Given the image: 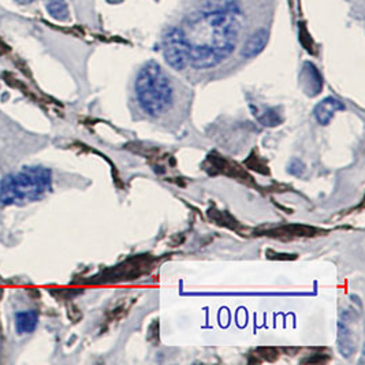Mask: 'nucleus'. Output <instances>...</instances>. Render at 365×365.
<instances>
[{"label":"nucleus","instance_id":"obj_1","mask_svg":"<svg viewBox=\"0 0 365 365\" xmlns=\"http://www.w3.org/2000/svg\"><path fill=\"white\" fill-rule=\"evenodd\" d=\"M238 32L239 19L237 11L227 9L202 14L201 18L190 23V37H185L186 40L201 37L204 41L189 47L212 51L214 54L224 59L236 48Z\"/></svg>","mask_w":365,"mask_h":365},{"label":"nucleus","instance_id":"obj_2","mask_svg":"<svg viewBox=\"0 0 365 365\" xmlns=\"http://www.w3.org/2000/svg\"><path fill=\"white\" fill-rule=\"evenodd\" d=\"M53 185L51 170L41 165H28L0 182V204L21 205L44 197Z\"/></svg>","mask_w":365,"mask_h":365},{"label":"nucleus","instance_id":"obj_3","mask_svg":"<svg viewBox=\"0 0 365 365\" xmlns=\"http://www.w3.org/2000/svg\"><path fill=\"white\" fill-rule=\"evenodd\" d=\"M136 93L140 106L151 116H158L173 102V89L162 67L149 62L140 70L136 80Z\"/></svg>","mask_w":365,"mask_h":365},{"label":"nucleus","instance_id":"obj_4","mask_svg":"<svg viewBox=\"0 0 365 365\" xmlns=\"http://www.w3.org/2000/svg\"><path fill=\"white\" fill-rule=\"evenodd\" d=\"M165 62L175 70H183L189 65V44L182 29L173 28L163 37Z\"/></svg>","mask_w":365,"mask_h":365},{"label":"nucleus","instance_id":"obj_5","mask_svg":"<svg viewBox=\"0 0 365 365\" xmlns=\"http://www.w3.org/2000/svg\"><path fill=\"white\" fill-rule=\"evenodd\" d=\"M207 168H211L209 173L211 174H224L227 177H233L237 180H242L245 182H252V177L246 174V171H244L237 163H233L230 160H227L226 158L219 156L217 153H211L207 158ZM205 168V170H207Z\"/></svg>","mask_w":365,"mask_h":365},{"label":"nucleus","instance_id":"obj_6","mask_svg":"<svg viewBox=\"0 0 365 365\" xmlns=\"http://www.w3.org/2000/svg\"><path fill=\"white\" fill-rule=\"evenodd\" d=\"M344 110H345V106H344L342 102H339V100L335 99V97H326L325 100H322V102L315 107L313 115H315L316 121H317L320 125L326 126V125H329V122H331V119H332V116L335 115L337 111Z\"/></svg>","mask_w":365,"mask_h":365},{"label":"nucleus","instance_id":"obj_7","mask_svg":"<svg viewBox=\"0 0 365 365\" xmlns=\"http://www.w3.org/2000/svg\"><path fill=\"white\" fill-rule=\"evenodd\" d=\"M267 43H268V32L266 29H260L248 38V41L245 43L241 51V55L246 59L255 58L266 48Z\"/></svg>","mask_w":365,"mask_h":365},{"label":"nucleus","instance_id":"obj_8","mask_svg":"<svg viewBox=\"0 0 365 365\" xmlns=\"http://www.w3.org/2000/svg\"><path fill=\"white\" fill-rule=\"evenodd\" d=\"M14 323H16V329L19 335L32 334L38 325V313L33 310L17 312Z\"/></svg>","mask_w":365,"mask_h":365},{"label":"nucleus","instance_id":"obj_9","mask_svg":"<svg viewBox=\"0 0 365 365\" xmlns=\"http://www.w3.org/2000/svg\"><path fill=\"white\" fill-rule=\"evenodd\" d=\"M317 233L316 229L308 227V226H298V224H293V226H285L280 229H276L273 231H268V236H275V237H310L315 236Z\"/></svg>","mask_w":365,"mask_h":365},{"label":"nucleus","instance_id":"obj_10","mask_svg":"<svg viewBox=\"0 0 365 365\" xmlns=\"http://www.w3.org/2000/svg\"><path fill=\"white\" fill-rule=\"evenodd\" d=\"M338 345L342 356H352V353L356 350V344L353 338V331L347 327L344 320L339 322V334H338Z\"/></svg>","mask_w":365,"mask_h":365},{"label":"nucleus","instance_id":"obj_11","mask_svg":"<svg viewBox=\"0 0 365 365\" xmlns=\"http://www.w3.org/2000/svg\"><path fill=\"white\" fill-rule=\"evenodd\" d=\"M303 75L308 77V84H310V87L308 88L307 93L310 94V96L317 94V93L320 92V89H322V87H323V81H322L320 74H319V72L316 70V67H315L313 65L307 63V67L304 69V73H303Z\"/></svg>","mask_w":365,"mask_h":365},{"label":"nucleus","instance_id":"obj_12","mask_svg":"<svg viewBox=\"0 0 365 365\" xmlns=\"http://www.w3.org/2000/svg\"><path fill=\"white\" fill-rule=\"evenodd\" d=\"M47 10L53 18L65 21L69 17V7L65 0H48Z\"/></svg>","mask_w":365,"mask_h":365},{"label":"nucleus","instance_id":"obj_13","mask_svg":"<svg viewBox=\"0 0 365 365\" xmlns=\"http://www.w3.org/2000/svg\"><path fill=\"white\" fill-rule=\"evenodd\" d=\"M209 218L217 222L220 226H224V227H229V229H233V230H237L239 227V223L237 220L234 219L233 217H230L227 212H220V211H209L208 212Z\"/></svg>","mask_w":365,"mask_h":365},{"label":"nucleus","instance_id":"obj_14","mask_svg":"<svg viewBox=\"0 0 365 365\" xmlns=\"http://www.w3.org/2000/svg\"><path fill=\"white\" fill-rule=\"evenodd\" d=\"M245 165H246L248 168H251V170H255V171L260 173V174H264V175L270 174L268 165H266V162H264L261 158L257 156L256 152H252V153L249 155V158H248L246 162H245Z\"/></svg>","mask_w":365,"mask_h":365},{"label":"nucleus","instance_id":"obj_15","mask_svg":"<svg viewBox=\"0 0 365 365\" xmlns=\"http://www.w3.org/2000/svg\"><path fill=\"white\" fill-rule=\"evenodd\" d=\"M260 122L264 125V126H276L279 124H282V118L279 116L278 111L276 110H268L266 111L260 118Z\"/></svg>","mask_w":365,"mask_h":365},{"label":"nucleus","instance_id":"obj_16","mask_svg":"<svg viewBox=\"0 0 365 365\" xmlns=\"http://www.w3.org/2000/svg\"><path fill=\"white\" fill-rule=\"evenodd\" d=\"M257 353H258L257 356H260L263 360H267L270 363L278 360V357H279V352L274 347H260L257 350Z\"/></svg>","mask_w":365,"mask_h":365},{"label":"nucleus","instance_id":"obj_17","mask_svg":"<svg viewBox=\"0 0 365 365\" xmlns=\"http://www.w3.org/2000/svg\"><path fill=\"white\" fill-rule=\"evenodd\" d=\"M146 338L149 342H152L153 345H159V322L155 320L148 329Z\"/></svg>","mask_w":365,"mask_h":365},{"label":"nucleus","instance_id":"obj_18","mask_svg":"<svg viewBox=\"0 0 365 365\" xmlns=\"http://www.w3.org/2000/svg\"><path fill=\"white\" fill-rule=\"evenodd\" d=\"M295 165L297 167H294V165H289V173L293 174V175H303V173H304V170H305V165H303L300 160H295Z\"/></svg>","mask_w":365,"mask_h":365},{"label":"nucleus","instance_id":"obj_19","mask_svg":"<svg viewBox=\"0 0 365 365\" xmlns=\"http://www.w3.org/2000/svg\"><path fill=\"white\" fill-rule=\"evenodd\" d=\"M316 357L313 359V357H310V359H305V360H303V363H326V361H329V357L326 356V354H320V353H317V354H315Z\"/></svg>","mask_w":365,"mask_h":365},{"label":"nucleus","instance_id":"obj_20","mask_svg":"<svg viewBox=\"0 0 365 365\" xmlns=\"http://www.w3.org/2000/svg\"><path fill=\"white\" fill-rule=\"evenodd\" d=\"M17 3H19V4H31L32 1H35V0H16Z\"/></svg>","mask_w":365,"mask_h":365}]
</instances>
